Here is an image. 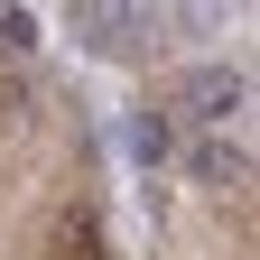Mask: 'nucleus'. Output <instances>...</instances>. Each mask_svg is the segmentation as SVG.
I'll use <instances>...</instances> for the list:
<instances>
[{
	"instance_id": "nucleus-1",
	"label": "nucleus",
	"mask_w": 260,
	"mask_h": 260,
	"mask_svg": "<svg viewBox=\"0 0 260 260\" xmlns=\"http://www.w3.org/2000/svg\"><path fill=\"white\" fill-rule=\"evenodd\" d=\"M177 112H186V121H205V130H223V121L242 112V75H233L223 56L186 65V75H177Z\"/></svg>"
},
{
	"instance_id": "nucleus-2",
	"label": "nucleus",
	"mask_w": 260,
	"mask_h": 260,
	"mask_svg": "<svg viewBox=\"0 0 260 260\" xmlns=\"http://www.w3.org/2000/svg\"><path fill=\"white\" fill-rule=\"evenodd\" d=\"M149 28H158L149 10H75V38H84V47H103V56H130Z\"/></svg>"
},
{
	"instance_id": "nucleus-3",
	"label": "nucleus",
	"mask_w": 260,
	"mask_h": 260,
	"mask_svg": "<svg viewBox=\"0 0 260 260\" xmlns=\"http://www.w3.org/2000/svg\"><path fill=\"white\" fill-rule=\"evenodd\" d=\"M186 177H195V186H242L251 158H242L233 140H195V149H186Z\"/></svg>"
},
{
	"instance_id": "nucleus-4",
	"label": "nucleus",
	"mask_w": 260,
	"mask_h": 260,
	"mask_svg": "<svg viewBox=\"0 0 260 260\" xmlns=\"http://www.w3.org/2000/svg\"><path fill=\"white\" fill-rule=\"evenodd\" d=\"M121 140H130V158H140V168H158L177 130H168V112H130V130H121Z\"/></svg>"
},
{
	"instance_id": "nucleus-5",
	"label": "nucleus",
	"mask_w": 260,
	"mask_h": 260,
	"mask_svg": "<svg viewBox=\"0 0 260 260\" xmlns=\"http://www.w3.org/2000/svg\"><path fill=\"white\" fill-rule=\"evenodd\" d=\"M0 47H10V56L38 47V10H0Z\"/></svg>"
}]
</instances>
